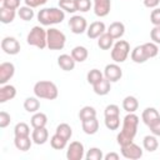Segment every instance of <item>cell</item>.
I'll return each mask as SVG.
<instances>
[{"instance_id": "obj_1", "label": "cell", "mask_w": 160, "mask_h": 160, "mask_svg": "<svg viewBox=\"0 0 160 160\" xmlns=\"http://www.w3.org/2000/svg\"><path fill=\"white\" fill-rule=\"evenodd\" d=\"M138 125H139V116L134 112H128V115L122 120V129L116 136L118 144L120 146L132 142L138 132Z\"/></svg>"}, {"instance_id": "obj_41", "label": "cell", "mask_w": 160, "mask_h": 160, "mask_svg": "<svg viewBox=\"0 0 160 160\" xmlns=\"http://www.w3.org/2000/svg\"><path fill=\"white\" fill-rule=\"evenodd\" d=\"M104 115L105 116H116V115H120V108L115 104H110L105 108L104 110Z\"/></svg>"}, {"instance_id": "obj_34", "label": "cell", "mask_w": 160, "mask_h": 160, "mask_svg": "<svg viewBox=\"0 0 160 160\" xmlns=\"http://www.w3.org/2000/svg\"><path fill=\"white\" fill-rule=\"evenodd\" d=\"M142 48L149 59L155 58L159 54V48H158V44H155V42H145V44H142Z\"/></svg>"}, {"instance_id": "obj_30", "label": "cell", "mask_w": 160, "mask_h": 160, "mask_svg": "<svg viewBox=\"0 0 160 160\" xmlns=\"http://www.w3.org/2000/svg\"><path fill=\"white\" fill-rule=\"evenodd\" d=\"M40 108V101L38 100V96L36 98H28L25 99L24 101V109L28 111V112H36Z\"/></svg>"}, {"instance_id": "obj_4", "label": "cell", "mask_w": 160, "mask_h": 160, "mask_svg": "<svg viewBox=\"0 0 160 160\" xmlns=\"http://www.w3.org/2000/svg\"><path fill=\"white\" fill-rule=\"evenodd\" d=\"M26 41L29 45L36 46L38 49L42 50L48 46V32L41 26H34L28 34Z\"/></svg>"}, {"instance_id": "obj_32", "label": "cell", "mask_w": 160, "mask_h": 160, "mask_svg": "<svg viewBox=\"0 0 160 160\" xmlns=\"http://www.w3.org/2000/svg\"><path fill=\"white\" fill-rule=\"evenodd\" d=\"M18 15H19V18H20L21 20H24V21H30V20H32V18H34V10H32V8H30V6H28V5L20 6V8L18 9Z\"/></svg>"}, {"instance_id": "obj_11", "label": "cell", "mask_w": 160, "mask_h": 160, "mask_svg": "<svg viewBox=\"0 0 160 160\" xmlns=\"http://www.w3.org/2000/svg\"><path fill=\"white\" fill-rule=\"evenodd\" d=\"M122 76V70L121 68L115 62V64H108L104 69V78H106L110 82L119 81Z\"/></svg>"}, {"instance_id": "obj_28", "label": "cell", "mask_w": 160, "mask_h": 160, "mask_svg": "<svg viewBox=\"0 0 160 160\" xmlns=\"http://www.w3.org/2000/svg\"><path fill=\"white\" fill-rule=\"evenodd\" d=\"M15 15H16V11L15 10L6 9L4 6L0 8V21L2 24H10V22H12L14 19H15Z\"/></svg>"}, {"instance_id": "obj_18", "label": "cell", "mask_w": 160, "mask_h": 160, "mask_svg": "<svg viewBox=\"0 0 160 160\" xmlns=\"http://www.w3.org/2000/svg\"><path fill=\"white\" fill-rule=\"evenodd\" d=\"M159 118H160V114L155 108H146L141 114V119H142L144 124H146L148 126L150 124H152L155 120H158Z\"/></svg>"}, {"instance_id": "obj_14", "label": "cell", "mask_w": 160, "mask_h": 160, "mask_svg": "<svg viewBox=\"0 0 160 160\" xmlns=\"http://www.w3.org/2000/svg\"><path fill=\"white\" fill-rule=\"evenodd\" d=\"M105 30H106V28L102 21H94L90 24V26H88L86 34L90 39H98L99 36H101L105 32Z\"/></svg>"}, {"instance_id": "obj_51", "label": "cell", "mask_w": 160, "mask_h": 160, "mask_svg": "<svg viewBox=\"0 0 160 160\" xmlns=\"http://www.w3.org/2000/svg\"><path fill=\"white\" fill-rule=\"evenodd\" d=\"M1 1H2V0H1Z\"/></svg>"}, {"instance_id": "obj_31", "label": "cell", "mask_w": 160, "mask_h": 160, "mask_svg": "<svg viewBox=\"0 0 160 160\" xmlns=\"http://www.w3.org/2000/svg\"><path fill=\"white\" fill-rule=\"evenodd\" d=\"M55 132H56L58 135H60L61 138H64L65 140H69V139L71 138V135H72V129H71V126H70L69 124L62 122V124L58 125Z\"/></svg>"}, {"instance_id": "obj_20", "label": "cell", "mask_w": 160, "mask_h": 160, "mask_svg": "<svg viewBox=\"0 0 160 160\" xmlns=\"http://www.w3.org/2000/svg\"><path fill=\"white\" fill-rule=\"evenodd\" d=\"M92 89H94V92H95L96 95H100V96L106 95V94L110 92V89H111L110 81H109L106 78H102L99 82H96L95 85H92Z\"/></svg>"}, {"instance_id": "obj_46", "label": "cell", "mask_w": 160, "mask_h": 160, "mask_svg": "<svg viewBox=\"0 0 160 160\" xmlns=\"http://www.w3.org/2000/svg\"><path fill=\"white\" fill-rule=\"evenodd\" d=\"M150 38L152 40V42L155 44H160V25L159 26H154L150 31Z\"/></svg>"}, {"instance_id": "obj_23", "label": "cell", "mask_w": 160, "mask_h": 160, "mask_svg": "<svg viewBox=\"0 0 160 160\" xmlns=\"http://www.w3.org/2000/svg\"><path fill=\"white\" fill-rule=\"evenodd\" d=\"M72 59L76 61V62H82L88 59V55H89V51L85 46H75L72 50H71V54Z\"/></svg>"}, {"instance_id": "obj_24", "label": "cell", "mask_w": 160, "mask_h": 160, "mask_svg": "<svg viewBox=\"0 0 160 160\" xmlns=\"http://www.w3.org/2000/svg\"><path fill=\"white\" fill-rule=\"evenodd\" d=\"M114 40H115V39L106 31V32H104L101 36L98 38V46H99L100 49H102V50H109L110 48H112Z\"/></svg>"}, {"instance_id": "obj_43", "label": "cell", "mask_w": 160, "mask_h": 160, "mask_svg": "<svg viewBox=\"0 0 160 160\" xmlns=\"http://www.w3.org/2000/svg\"><path fill=\"white\" fill-rule=\"evenodd\" d=\"M150 21L154 26L160 25V8H155L150 14Z\"/></svg>"}, {"instance_id": "obj_12", "label": "cell", "mask_w": 160, "mask_h": 160, "mask_svg": "<svg viewBox=\"0 0 160 160\" xmlns=\"http://www.w3.org/2000/svg\"><path fill=\"white\" fill-rule=\"evenodd\" d=\"M15 74V66L12 62H1L0 64V84L5 85Z\"/></svg>"}, {"instance_id": "obj_6", "label": "cell", "mask_w": 160, "mask_h": 160, "mask_svg": "<svg viewBox=\"0 0 160 160\" xmlns=\"http://www.w3.org/2000/svg\"><path fill=\"white\" fill-rule=\"evenodd\" d=\"M130 52V44L125 40H118L111 49V59L119 64L124 62L128 59V55Z\"/></svg>"}, {"instance_id": "obj_17", "label": "cell", "mask_w": 160, "mask_h": 160, "mask_svg": "<svg viewBox=\"0 0 160 160\" xmlns=\"http://www.w3.org/2000/svg\"><path fill=\"white\" fill-rule=\"evenodd\" d=\"M16 95V89L12 85H2L0 88V102H6L8 100L14 99Z\"/></svg>"}, {"instance_id": "obj_40", "label": "cell", "mask_w": 160, "mask_h": 160, "mask_svg": "<svg viewBox=\"0 0 160 160\" xmlns=\"http://www.w3.org/2000/svg\"><path fill=\"white\" fill-rule=\"evenodd\" d=\"M86 160H101L104 159V154L99 148H90L85 155Z\"/></svg>"}, {"instance_id": "obj_47", "label": "cell", "mask_w": 160, "mask_h": 160, "mask_svg": "<svg viewBox=\"0 0 160 160\" xmlns=\"http://www.w3.org/2000/svg\"><path fill=\"white\" fill-rule=\"evenodd\" d=\"M149 129H150V131H151L152 135L160 136V118L158 120H155L152 124H150L149 125Z\"/></svg>"}, {"instance_id": "obj_36", "label": "cell", "mask_w": 160, "mask_h": 160, "mask_svg": "<svg viewBox=\"0 0 160 160\" xmlns=\"http://www.w3.org/2000/svg\"><path fill=\"white\" fill-rule=\"evenodd\" d=\"M79 118L81 121L91 119V118H96V110L92 106H84L80 111H79Z\"/></svg>"}, {"instance_id": "obj_25", "label": "cell", "mask_w": 160, "mask_h": 160, "mask_svg": "<svg viewBox=\"0 0 160 160\" xmlns=\"http://www.w3.org/2000/svg\"><path fill=\"white\" fill-rule=\"evenodd\" d=\"M148 59H149V58L146 56L142 45H139V46L134 48V50L131 51V60H132L134 62H136V64H142V62H145Z\"/></svg>"}, {"instance_id": "obj_15", "label": "cell", "mask_w": 160, "mask_h": 160, "mask_svg": "<svg viewBox=\"0 0 160 160\" xmlns=\"http://www.w3.org/2000/svg\"><path fill=\"white\" fill-rule=\"evenodd\" d=\"M31 139L32 141L36 144V145H42L48 141L49 139V131L48 129L44 126V128H35L32 130V134H31Z\"/></svg>"}, {"instance_id": "obj_37", "label": "cell", "mask_w": 160, "mask_h": 160, "mask_svg": "<svg viewBox=\"0 0 160 160\" xmlns=\"http://www.w3.org/2000/svg\"><path fill=\"white\" fill-rule=\"evenodd\" d=\"M14 135L15 136H29L30 135V128L26 122H18L14 128Z\"/></svg>"}, {"instance_id": "obj_48", "label": "cell", "mask_w": 160, "mask_h": 160, "mask_svg": "<svg viewBox=\"0 0 160 160\" xmlns=\"http://www.w3.org/2000/svg\"><path fill=\"white\" fill-rule=\"evenodd\" d=\"M24 2H25V5L34 9V8H38V6H41V5L46 4L48 0H24Z\"/></svg>"}, {"instance_id": "obj_33", "label": "cell", "mask_w": 160, "mask_h": 160, "mask_svg": "<svg viewBox=\"0 0 160 160\" xmlns=\"http://www.w3.org/2000/svg\"><path fill=\"white\" fill-rule=\"evenodd\" d=\"M66 142L68 140H65L64 138H61L60 135H58L56 132L51 136L50 139V145L52 149H56V150H62L65 146H66Z\"/></svg>"}, {"instance_id": "obj_3", "label": "cell", "mask_w": 160, "mask_h": 160, "mask_svg": "<svg viewBox=\"0 0 160 160\" xmlns=\"http://www.w3.org/2000/svg\"><path fill=\"white\" fill-rule=\"evenodd\" d=\"M34 94L39 99L55 100L59 95L58 86L49 80H40L34 85Z\"/></svg>"}, {"instance_id": "obj_21", "label": "cell", "mask_w": 160, "mask_h": 160, "mask_svg": "<svg viewBox=\"0 0 160 160\" xmlns=\"http://www.w3.org/2000/svg\"><path fill=\"white\" fill-rule=\"evenodd\" d=\"M81 122H82V130H84L85 134L94 135V134L98 132V130H99V121H98L96 118H91V119L84 120Z\"/></svg>"}, {"instance_id": "obj_50", "label": "cell", "mask_w": 160, "mask_h": 160, "mask_svg": "<svg viewBox=\"0 0 160 160\" xmlns=\"http://www.w3.org/2000/svg\"><path fill=\"white\" fill-rule=\"evenodd\" d=\"M104 159L105 160H119V154H116V152H109V154H106L104 156Z\"/></svg>"}, {"instance_id": "obj_9", "label": "cell", "mask_w": 160, "mask_h": 160, "mask_svg": "<svg viewBox=\"0 0 160 160\" xmlns=\"http://www.w3.org/2000/svg\"><path fill=\"white\" fill-rule=\"evenodd\" d=\"M69 26H70V30L74 34H82L88 30L86 19L84 16H80V15L71 16L70 20H69Z\"/></svg>"}, {"instance_id": "obj_45", "label": "cell", "mask_w": 160, "mask_h": 160, "mask_svg": "<svg viewBox=\"0 0 160 160\" xmlns=\"http://www.w3.org/2000/svg\"><path fill=\"white\" fill-rule=\"evenodd\" d=\"M11 121L10 115L6 111H0V128H6Z\"/></svg>"}, {"instance_id": "obj_49", "label": "cell", "mask_w": 160, "mask_h": 160, "mask_svg": "<svg viewBox=\"0 0 160 160\" xmlns=\"http://www.w3.org/2000/svg\"><path fill=\"white\" fill-rule=\"evenodd\" d=\"M160 4V0H144V5L149 9H155Z\"/></svg>"}, {"instance_id": "obj_13", "label": "cell", "mask_w": 160, "mask_h": 160, "mask_svg": "<svg viewBox=\"0 0 160 160\" xmlns=\"http://www.w3.org/2000/svg\"><path fill=\"white\" fill-rule=\"evenodd\" d=\"M111 0H94V12L96 16L104 18L110 12Z\"/></svg>"}, {"instance_id": "obj_19", "label": "cell", "mask_w": 160, "mask_h": 160, "mask_svg": "<svg viewBox=\"0 0 160 160\" xmlns=\"http://www.w3.org/2000/svg\"><path fill=\"white\" fill-rule=\"evenodd\" d=\"M108 32L114 38V39H120L124 32H125V25L121 21H114L109 25Z\"/></svg>"}, {"instance_id": "obj_5", "label": "cell", "mask_w": 160, "mask_h": 160, "mask_svg": "<svg viewBox=\"0 0 160 160\" xmlns=\"http://www.w3.org/2000/svg\"><path fill=\"white\" fill-rule=\"evenodd\" d=\"M48 32V48L50 50H61L65 46L66 36L62 31L56 28H50L46 30Z\"/></svg>"}, {"instance_id": "obj_8", "label": "cell", "mask_w": 160, "mask_h": 160, "mask_svg": "<svg viewBox=\"0 0 160 160\" xmlns=\"http://www.w3.org/2000/svg\"><path fill=\"white\" fill-rule=\"evenodd\" d=\"M1 49L8 55H16L20 52V42L12 36H6L1 40Z\"/></svg>"}, {"instance_id": "obj_35", "label": "cell", "mask_w": 160, "mask_h": 160, "mask_svg": "<svg viewBox=\"0 0 160 160\" xmlns=\"http://www.w3.org/2000/svg\"><path fill=\"white\" fill-rule=\"evenodd\" d=\"M102 78H104L102 72H101L100 70H98V69H91V70L88 72V75H86L88 82L91 84V85H95V84L99 82Z\"/></svg>"}, {"instance_id": "obj_39", "label": "cell", "mask_w": 160, "mask_h": 160, "mask_svg": "<svg viewBox=\"0 0 160 160\" xmlns=\"http://www.w3.org/2000/svg\"><path fill=\"white\" fill-rule=\"evenodd\" d=\"M105 126L109 130H118L119 126H120V115L105 116Z\"/></svg>"}, {"instance_id": "obj_27", "label": "cell", "mask_w": 160, "mask_h": 160, "mask_svg": "<svg viewBox=\"0 0 160 160\" xmlns=\"http://www.w3.org/2000/svg\"><path fill=\"white\" fill-rule=\"evenodd\" d=\"M30 124L31 126L35 129V128H44L46 124H48V116L44 114V112H35L31 119H30Z\"/></svg>"}, {"instance_id": "obj_26", "label": "cell", "mask_w": 160, "mask_h": 160, "mask_svg": "<svg viewBox=\"0 0 160 160\" xmlns=\"http://www.w3.org/2000/svg\"><path fill=\"white\" fill-rule=\"evenodd\" d=\"M139 108V101L135 96H126L124 100H122V109L126 111V112H135Z\"/></svg>"}, {"instance_id": "obj_7", "label": "cell", "mask_w": 160, "mask_h": 160, "mask_svg": "<svg viewBox=\"0 0 160 160\" xmlns=\"http://www.w3.org/2000/svg\"><path fill=\"white\" fill-rule=\"evenodd\" d=\"M121 155L125 159H130V160H136L140 159L142 156V150L139 145H136L134 141L130 144H126L124 146H121Z\"/></svg>"}, {"instance_id": "obj_29", "label": "cell", "mask_w": 160, "mask_h": 160, "mask_svg": "<svg viewBox=\"0 0 160 160\" xmlns=\"http://www.w3.org/2000/svg\"><path fill=\"white\" fill-rule=\"evenodd\" d=\"M142 145H144L145 150H148L149 152H152L158 149L159 142H158V139L155 135H146L142 140Z\"/></svg>"}, {"instance_id": "obj_22", "label": "cell", "mask_w": 160, "mask_h": 160, "mask_svg": "<svg viewBox=\"0 0 160 160\" xmlns=\"http://www.w3.org/2000/svg\"><path fill=\"white\" fill-rule=\"evenodd\" d=\"M32 142L34 141H32V139L30 140V136H15V139H14L15 148L20 151H28L31 148Z\"/></svg>"}, {"instance_id": "obj_16", "label": "cell", "mask_w": 160, "mask_h": 160, "mask_svg": "<svg viewBox=\"0 0 160 160\" xmlns=\"http://www.w3.org/2000/svg\"><path fill=\"white\" fill-rule=\"evenodd\" d=\"M75 60L72 59L71 55H68V54H61L59 58H58V65L64 70V71H71L74 70L75 68Z\"/></svg>"}, {"instance_id": "obj_44", "label": "cell", "mask_w": 160, "mask_h": 160, "mask_svg": "<svg viewBox=\"0 0 160 160\" xmlns=\"http://www.w3.org/2000/svg\"><path fill=\"white\" fill-rule=\"evenodd\" d=\"M2 6L11 10H18L20 8V0H2Z\"/></svg>"}, {"instance_id": "obj_42", "label": "cell", "mask_w": 160, "mask_h": 160, "mask_svg": "<svg viewBox=\"0 0 160 160\" xmlns=\"http://www.w3.org/2000/svg\"><path fill=\"white\" fill-rule=\"evenodd\" d=\"M75 2H76L78 11H81V12H86L91 8V1L90 0H75Z\"/></svg>"}, {"instance_id": "obj_2", "label": "cell", "mask_w": 160, "mask_h": 160, "mask_svg": "<svg viewBox=\"0 0 160 160\" xmlns=\"http://www.w3.org/2000/svg\"><path fill=\"white\" fill-rule=\"evenodd\" d=\"M65 19V12L60 8H44L38 12V20L41 25L49 26L60 24Z\"/></svg>"}, {"instance_id": "obj_10", "label": "cell", "mask_w": 160, "mask_h": 160, "mask_svg": "<svg viewBox=\"0 0 160 160\" xmlns=\"http://www.w3.org/2000/svg\"><path fill=\"white\" fill-rule=\"evenodd\" d=\"M68 160H81L84 158V145L80 141H72L66 150Z\"/></svg>"}, {"instance_id": "obj_38", "label": "cell", "mask_w": 160, "mask_h": 160, "mask_svg": "<svg viewBox=\"0 0 160 160\" xmlns=\"http://www.w3.org/2000/svg\"><path fill=\"white\" fill-rule=\"evenodd\" d=\"M59 6L61 10H64L66 12L74 14L75 11H78L75 0H59Z\"/></svg>"}]
</instances>
